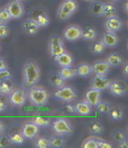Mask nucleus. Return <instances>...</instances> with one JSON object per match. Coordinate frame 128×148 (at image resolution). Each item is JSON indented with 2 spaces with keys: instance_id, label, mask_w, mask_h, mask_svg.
Listing matches in <instances>:
<instances>
[{
  "instance_id": "obj_1",
  "label": "nucleus",
  "mask_w": 128,
  "mask_h": 148,
  "mask_svg": "<svg viewBox=\"0 0 128 148\" xmlns=\"http://www.w3.org/2000/svg\"><path fill=\"white\" fill-rule=\"evenodd\" d=\"M40 78V71L35 62L29 61L24 67V82L23 85L25 89L32 88L36 86Z\"/></svg>"
},
{
  "instance_id": "obj_2",
  "label": "nucleus",
  "mask_w": 128,
  "mask_h": 148,
  "mask_svg": "<svg viewBox=\"0 0 128 148\" xmlns=\"http://www.w3.org/2000/svg\"><path fill=\"white\" fill-rule=\"evenodd\" d=\"M78 5L76 0H64L57 10V18L59 20L66 21L77 11Z\"/></svg>"
},
{
  "instance_id": "obj_3",
  "label": "nucleus",
  "mask_w": 128,
  "mask_h": 148,
  "mask_svg": "<svg viewBox=\"0 0 128 148\" xmlns=\"http://www.w3.org/2000/svg\"><path fill=\"white\" fill-rule=\"evenodd\" d=\"M29 98L32 103L36 106H43L48 102L49 94L46 89L34 86L29 89Z\"/></svg>"
},
{
  "instance_id": "obj_4",
  "label": "nucleus",
  "mask_w": 128,
  "mask_h": 148,
  "mask_svg": "<svg viewBox=\"0 0 128 148\" xmlns=\"http://www.w3.org/2000/svg\"><path fill=\"white\" fill-rule=\"evenodd\" d=\"M49 51L53 57L60 55L65 51L63 40L59 35H53L49 40Z\"/></svg>"
},
{
  "instance_id": "obj_5",
  "label": "nucleus",
  "mask_w": 128,
  "mask_h": 148,
  "mask_svg": "<svg viewBox=\"0 0 128 148\" xmlns=\"http://www.w3.org/2000/svg\"><path fill=\"white\" fill-rule=\"evenodd\" d=\"M53 129L59 135H68L73 131L72 125L65 118L57 119L53 123Z\"/></svg>"
},
{
  "instance_id": "obj_6",
  "label": "nucleus",
  "mask_w": 128,
  "mask_h": 148,
  "mask_svg": "<svg viewBox=\"0 0 128 148\" xmlns=\"http://www.w3.org/2000/svg\"><path fill=\"white\" fill-rule=\"evenodd\" d=\"M55 97L58 99L65 102H70L75 100L77 97L76 91L71 87L64 86L58 89L55 92Z\"/></svg>"
},
{
  "instance_id": "obj_7",
  "label": "nucleus",
  "mask_w": 128,
  "mask_h": 148,
  "mask_svg": "<svg viewBox=\"0 0 128 148\" xmlns=\"http://www.w3.org/2000/svg\"><path fill=\"white\" fill-rule=\"evenodd\" d=\"M8 12L13 19H18L23 16L24 13V6L22 2H19L18 0H13L8 3L7 6Z\"/></svg>"
},
{
  "instance_id": "obj_8",
  "label": "nucleus",
  "mask_w": 128,
  "mask_h": 148,
  "mask_svg": "<svg viewBox=\"0 0 128 148\" xmlns=\"http://www.w3.org/2000/svg\"><path fill=\"white\" fill-rule=\"evenodd\" d=\"M10 95V102L16 106H22L26 103V93L24 89L16 88L12 91Z\"/></svg>"
},
{
  "instance_id": "obj_9",
  "label": "nucleus",
  "mask_w": 128,
  "mask_h": 148,
  "mask_svg": "<svg viewBox=\"0 0 128 148\" xmlns=\"http://www.w3.org/2000/svg\"><path fill=\"white\" fill-rule=\"evenodd\" d=\"M110 92L112 95L117 97H121L125 95L127 92V86L124 81L116 80L111 81L110 86Z\"/></svg>"
},
{
  "instance_id": "obj_10",
  "label": "nucleus",
  "mask_w": 128,
  "mask_h": 148,
  "mask_svg": "<svg viewBox=\"0 0 128 148\" xmlns=\"http://www.w3.org/2000/svg\"><path fill=\"white\" fill-rule=\"evenodd\" d=\"M82 29L77 25L68 26L64 31V38L69 41H75L81 38Z\"/></svg>"
},
{
  "instance_id": "obj_11",
  "label": "nucleus",
  "mask_w": 128,
  "mask_h": 148,
  "mask_svg": "<svg viewBox=\"0 0 128 148\" xmlns=\"http://www.w3.org/2000/svg\"><path fill=\"white\" fill-rule=\"evenodd\" d=\"M111 82V79L106 77V76L95 74V76H94L92 80V87L102 91V90L108 88Z\"/></svg>"
},
{
  "instance_id": "obj_12",
  "label": "nucleus",
  "mask_w": 128,
  "mask_h": 148,
  "mask_svg": "<svg viewBox=\"0 0 128 148\" xmlns=\"http://www.w3.org/2000/svg\"><path fill=\"white\" fill-rule=\"evenodd\" d=\"M105 27L106 29V31L115 33L116 32L120 30L122 27V21L117 16L108 18L106 19V21L105 23Z\"/></svg>"
},
{
  "instance_id": "obj_13",
  "label": "nucleus",
  "mask_w": 128,
  "mask_h": 148,
  "mask_svg": "<svg viewBox=\"0 0 128 148\" xmlns=\"http://www.w3.org/2000/svg\"><path fill=\"white\" fill-rule=\"evenodd\" d=\"M101 91L97 89L91 87L86 92L85 97L86 102L90 104L91 106H95L100 101Z\"/></svg>"
},
{
  "instance_id": "obj_14",
  "label": "nucleus",
  "mask_w": 128,
  "mask_h": 148,
  "mask_svg": "<svg viewBox=\"0 0 128 148\" xmlns=\"http://www.w3.org/2000/svg\"><path fill=\"white\" fill-rule=\"evenodd\" d=\"M100 40L103 42L106 47L109 48L115 47L119 43V38L117 37V35L114 32H111L108 31L103 33Z\"/></svg>"
},
{
  "instance_id": "obj_15",
  "label": "nucleus",
  "mask_w": 128,
  "mask_h": 148,
  "mask_svg": "<svg viewBox=\"0 0 128 148\" xmlns=\"http://www.w3.org/2000/svg\"><path fill=\"white\" fill-rule=\"evenodd\" d=\"M22 27L25 33L28 35H35L38 32L40 27L33 18L26 19L23 22Z\"/></svg>"
},
{
  "instance_id": "obj_16",
  "label": "nucleus",
  "mask_w": 128,
  "mask_h": 148,
  "mask_svg": "<svg viewBox=\"0 0 128 148\" xmlns=\"http://www.w3.org/2000/svg\"><path fill=\"white\" fill-rule=\"evenodd\" d=\"M39 132V126L32 122L26 123L23 127L22 134L27 139H33Z\"/></svg>"
},
{
  "instance_id": "obj_17",
  "label": "nucleus",
  "mask_w": 128,
  "mask_h": 148,
  "mask_svg": "<svg viewBox=\"0 0 128 148\" xmlns=\"http://www.w3.org/2000/svg\"><path fill=\"white\" fill-rule=\"evenodd\" d=\"M14 90V83L11 77L6 78L0 82V95L7 96L9 95Z\"/></svg>"
},
{
  "instance_id": "obj_18",
  "label": "nucleus",
  "mask_w": 128,
  "mask_h": 148,
  "mask_svg": "<svg viewBox=\"0 0 128 148\" xmlns=\"http://www.w3.org/2000/svg\"><path fill=\"white\" fill-rule=\"evenodd\" d=\"M111 67L106 61H97L92 67V71L97 75L106 76L109 72Z\"/></svg>"
},
{
  "instance_id": "obj_19",
  "label": "nucleus",
  "mask_w": 128,
  "mask_h": 148,
  "mask_svg": "<svg viewBox=\"0 0 128 148\" xmlns=\"http://www.w3.org/2000/svg\"><path fill=\"white\" fill-rule=\"evenodd\" d=\"M54 60L62 68V67L71 66L73 64V57H72L71 54L66 51L61 54L60 55L54 57Z\"/></svg>"
},
{
  "instance_id": "obj_20",
  "label": "nucleus",
  "mask_w": 128,
  "mask_h": 148,
  "mask_svg": "<svg viewBox=\"0 0 128 148\" xmlns=\"http://www.w3.org/2000/svg\"><path fill=\"white\" fill-rule=\"evenodd\" d=\"M76 114L82 116H88L92 113V107L91 105L86 101H81L76 104L75 106Z\"/></svg>"
},
{
  "instance_id": "obj_21",
  "label": "nucleus",
  "mask_w": 128,
  "mask_h": 148,
  "mask_svg": "<svg viewBox=\"0 0 128 148\" xmlns=\"http://www.w3.org/2000/svg\"><path fill=\"white\" fill-rule=\"evenodd\" d=\"M106 62L111 67H117L120 65L123 62V57L118 53H111L108 55L106 60Z\"/></svg>"
},
{
  "instance_id": "obj_22",
  "label": "nucleus",
  "mask_w": 128,
  "mask_h": 148,
  "mask_svg": "<svg viewBox=\"0 0 128 148\" xmlns=\"http://www.w3.org/2000/svg\"><path fill=\"white\" fill-rule=\"evenodd\" d=\"M49 82L53 87L57 89L64 87L65 85V79H64L62 76L59 74V73H51L49 76Z\"/></svg>"
},
{
  "instance_id": "obj_23",
  "label": "nucleus",
  "mask_w": 128,
  "mask_h": 148,
  "mask_svg": "<svg viewBox=\"0 0 128 148\" xmlns=\"http://www.w3.org/2000/svg\"><path fill=\"white\" fill-rule=\"evenodd\" d=\"M32 18L36 21L40 28V27L45 28V27H48L49 25V23H50V19H49L48 16H47L46 13H43V11L40 12V13H37L35 17Z\"/></svg>"
},
{
  "instance_id": "obj_24",
  "label": "nucleus",
  "mask_w": 128,
  "mask_h": 148,
  "mask_svg": "<svg viewBox=\"0 0 128 148\" xmlns=\"http://www.w3.org/2000/svg\"><path fill=\"white\" fill-rule=\"evenodd\" d=\"M103 7L104 3L102 2H94L91 5L89 8V12L91 14L95 17H100L103 16Z\"/></svg>"
},
{
  "instance_id": "obj_25",
  "label": "nucleus",
  "mask_w": 128,
  "mask_h": 148,
  "mask_svg": "<svg viewBox=\"0 0 128 148\" xmlns=\"http://www.w3.org/2000/svg\"><path fill=\"white\" fill-rule=\"evenodd\" d=\"M97 31L94 27H87L83 29L81 32V38L85 40L92 41L96 38Z\"/></svg>"
},
{
  "instance_id": "obj_26",
  "label": "nucleus",
  "mask_w": 128,
  "mask_h": 148,
  "mask_svg": "<svg viewBox=\"0 0 128 148\" xmlns=\"http://www.w3.org/2000/svg\"><path fill=\"white\" fill-rule=\"evenodd\" d=\"M117 14V9L114 4L111 2H108V3H104V7H103V16L106 18L114 17L116 16Z\"/></svg>"
},
{
  "instance_id": "obj_27",
  "label": "nucleus",
  "mask_w": 128,
  "mask_h": 148,
  "mask_svg": "<svg viewBox=\"0 0 128 148\" xmlns=\"http://www.w3.org/2000/svg\"><path fill=\"white\" fill-rule=\"evenodd\" d=\"M108 114L109 115L111 120H115V121H120L124 117L123 110L119 106L111 107V109Z\"/></svg>"
},
{
  "instance_id": "obj_28",
  "label": "nucleus",
  "mask_w": 128,
  "mask_h": 148,
  "mask_svg": "<svg viewBox=\"0 0 128 148\" xmlns=\"http://www.w3.org/2000/svg\"><path fill=\"white\" fill-rule=\"evenodd\" d=\"M59 74L65 80L73 79L75 76H76V69L72 68L71 66L62 67L60 71H59Z\"/></svg>"
},
{
  "instance_id": "obj_29",
  "label": "nucleus",
  "mask_w": 128,
  "mask_h": 148,
  "mask_svg": "<svg viewBox=\"0 0 128 148\" xmlns=\"http://www.w3.org/2000/svg\"><path fill=\"white\" fill-rule=\"evenodd\" d=\"M92 67L86 63H82L78 66L76 69V75L81 77H86L89 76L92 73Z\"/></svg>"
},
{
  "instance_id": "obj_30",
  "label": "nucleus",
  "mask_w": 128,
  "mask_h": 148,
  "mask_svg": "<svg viewBox=\"0 0 128 148\" xmlns=\"http://www.w3.org/2000/svg\"><path fill=\"white\" fill-rule=\"evenodd\" d=\"M88 129L92 134H100L103 132V125L100 122L97 121V120H93V121H91L89 124Z\"/></svg>"
},
{
  "instance_id": "obj_31",
  "label": "nucleus",
  "mask_w": 128,
  "mask_h": 148,
  "mask_svg": "<svg viewBox=\"0 0 128 148\" xmlns=\"http://www.w3.org/2000/svg\"><path fill=\"white\" fill-rule=\"evenodd\" d=\"M65 143L66 142L65 139L59 136H54L49 139V144H50V147H62L65 146Z\"/></svg>"
},
{
  "instance_id": "obj_32",
  "label": "nucleus",
  "mask_w": 128,
  "mask_h": 148,
  "mask_svg": "<svg viewBox=\"0 0 128 148\" xmlns=\"http://www.w3.org/2000/svg\"><path fill=\"white\" fill-rule=\"evenodd\" d=\"M96 109L97 112L102 114H108L111 109V105L106 101H101L98 103L96 106Z\"/></svg>"
},
{
  "instance_id": "obj_33",
  "label": "nucleus",
  "mask_w": 128,
  "mask_h": 148,
  "mask_svg": "<svg viewBox=\"0 0 128 148\" xmlns=\"http://www.w3.org/2000/svg\"><path fill=\"white\" fill-rule=\"evenodd\" d=\"M9 136L12 144H14V145H22L25 140V137L21 132H15Z\"/></svg>"
},
{
  "instance_id": "obj_34",
  "label": "nucleus",
  "mask_w": 128,
  "mask_h": 148,
  "mask_svg": "<svg viewBox=\"0 0 128 148\" xmlns=\"http://www.w3.org/2000/svg\"><path fill=\"white\" fill-rule=\"evenodd\" d=\"M32 122L37 126H40V127H47V126H49L51 124V120H49L48 118L40 117V116L34 117L32 119Z\"/></svg>"
},
{
  "instance_id": "obj_35",
  "label": "nucleus",
  "mask_w": 128,
  "mask_h": 148,
  "mask_svg": "<svg viewBox=\"0 0 128 148\" xmlns=\"http://www.w3.org/2000/svg\"><path fill=\"white\" fill-rule=\"evenodd\" d=\"M105 49H106V46H105V45L103 44L101 40L97 41V42L93 43L92 45V46H91V50H92V51L93 52L94 54H102L105 51Z\"/></svg>"
},
{
  "instance_id": "obj_36",
  "label": "nucleus",
  "mask_w": 128,
  "mask_h": 148,
  "mask_svg": "<svg viewBox=\"0 0 128 148\" xmlns=\"http://www.w3.org/2000/svg\"><path fill=\"white\" fill-rule=\"evenodd\" d=\"M83 148H98L96 137H89L82 143Z\"/></svg>"
},
{
  "instance_id": "obj_37",
  "label": "nucleus",
  "mask_w": 128,
  "mask_h": 148,
  "mask_svg": "<svg viewBox=\"0 0 128 148\" xmlns=\"http://www.w3.org/2000/svg\"><path fill=\"white\" fill-rule=\"evenodd\" d=\"M11 19V16L6 8L0 10V24H7Z\"/></svg>"
},
{
  "instance_id": "obj_38",
  "label": "nucleus",
  "mask_w": 128,
  "mask_h": 148,
  "mask_svg": "<svg viewBox=\"0 0 128 148\" xmlns=\"http://www.w3.org/2000/svg\"><path fill=\"white\" fill-rule=\"evenodd\" d=\"M112 138L113 140L116 142V144L119 143L122 141H123L124 139H125V135L124 134V132L120 130H116L114 131L112 133Z\"/></svg>"
},
{
  "instance_id": "obj_39",
  "label": "nucleus",
  "mask_w": 128,
  "mask_h": 148,
  "mask_svg": "<svg viewBox=\"0 0 128 148\" xmlns=\"http://www.w3.org/2000/svg\"><path fill=\"white\" fill-rule=\"evenodd\" d=\"M12 145L9 136L6 134H0V148H6Z\"/></svg>"
},
{
  "instance_id": "obj_40",
  "label": "nucleus",
  "mask_w": 128,
  "mask_h": 148,
  "mask_svg": "<svg viewBox=\"0 0 128 148\" xmlns=\"http://www.w3.org/2000/svg\"><path fill=\"white\" fill-rule=\"evenodd\" d=\"M36 147L37 148H48L50 147L49 144V139H46V137H40L37 140Z\"/></svg>"
},
{
  "instance_id": "obj_41",
  "label": "nucleus",
  "mask_w": 128,
  "mask_h": 148,
  "mask_svg": "<svg viewBox=\"0 0 128 148\" xmlns=\"http://www.w3.org/2000/svg\"><path fill=\"white\" fill-rule=\"evenodd\" d=\"M62 113L66 114V115H75L76 114V109L74 106L71 104H66L62 109Z\"/></svg>"
},
{
  "instance_id": "obj_42",
  "label": "nucleus",
  "mask_w": 128,
  "mask_h": 148,
  "mask_svg": "<svg viewBox=\"0 0 128 148\" xmlns=\"http://www.w3.org/2000/svg\"><path fill=\"white\" fill-rule=\"evenodd\" d=\"M9 28L6 24H0V39L6 38L9 35Z\"/></svg>"
},
{
  "instance_id": "obj_43",
  "label": "nucleus",
  "mask_w": 128,
  "mask_h": 148,
  "mask_svg": "<svg viewBox=\"0 0 128 148\" xmlns=\"http://www.w3.org/2000/svg\"><path fill=\"white\" fill-rule=\"evenodd\" d=\"M97 142L98 148H111L112 147V145L108 141L105 140V139H101V138H97L96 137Z\"/></svg>"
},
{
  "instance_id": "obj_44",
  "label": "nucleus",
  "mask_w": 128,
  "mask_h": 148,
  "mask_svg": "<svg viewBox=\"0 0 128 148\" xmlns=\"http://www.w3.org/2000/svg\"><path fill=\"white\" fill-rule=\"evenodd\" d=\"M7 107V100L4 95H0V112H2Z\"/></svg>"
},
{
  "instance_id": "obj_45",
  "label": "nucleus",
  "mask_w": 128,
  "mask_h": 148,
  "mask_svg": "<svg viewBox=\"0 0 128 148\" xmlns=\"http://www.w3.org/2000/svg\"><path fill=\"white\" fill-rule=\"evenodd\" d=\"M9 77H11V73L9 70H7V68L0 71V82Z\"/></svg>"
},
{
  "instance_id": "obj_46",
  "label": "nucleus",
  "mask_w": 128,
  "mask_h": 148,
  "mask_svg": "<svg viewBox=\"0 0 128 148\" xmlns=\"http://www.w3.org/2000/svg\"><path fill=\"white\" fill-rule=\"evenodd\" d=\"M118 147H119V148H128L127 140L125 139H124L123 141H122L121 142L118 143Z\"/></svg>"
},
{
  "instance_id": "obj_47",
  "label": "nucleus",
  "mask_w": 128,
  "mask_h": 148,
  "mask_svg": "<svg viewBox=\"0 0 128 148\" xmlns=\"http://www.w3.org/2000/svg\"><path fill=\"white\" fill-rule=\"evenodd\" d=\"M6 68H7V65H6V63H5V61L3 60V59L0 58V71L6 69Z\"/></svg>"
},
{
  "instance_id": "obj_48",
  "label": "nucleus",
  "mask_w": 128,
  "mask_h": 148,
  "mask_svg": "<svg viewBox=\"0 0 128 148\" xmlns=\"http://www.w3.org/2000/svg\"><path fill=\"white\" fill-rule=\"evenodd\" d=\"M122 72H123V74H125V76H127V74H128V63L127 62L125 63V65L123 66Z\"/></svg>"
},
{
  "instance_id": "obj_49",
  "label": "nucleus",
  "mask_w": 128,
  "mask_h": 148,
  "mask_svg": "<svg viewBox=\"0 0 128 148\" xmlns=\"http://www.w3.org/2000/svg\"><path fill=\"white\" fill-rule=\"evenodd\" d=\"M4 131H5V125L2 121H0V134H3Z\"/></svg>"
},
{
  "instance_id": "obj_50",
  "label": "nucleus",
  "mask_w": 128,
  "mask_h": 148,
  "mask_svg": "<svg viewBox=\"0 0 128 148\" xmlns=\"http://www.w3.org/2000/svg\"><path fill=\"white\" fill-rule=\"evenodd\" d=\"M124 8H125L126 13H127V9H128V4H127V2H126V3H125V6H124Z\"/></svg>"
},
{
  "instance_id": "obj_51",
  "label": "nucleus",
  "mask_w": 128,
  "mask_h": 148,
  "mask_svg": "<svg viewBox=\"0 0 128 148\" xmlns=\"http://www.w3.org/2000/svg\"><path fill=\"white\" fill-rule=\"evenodd\" d=\"M18 1H19V2H27V0H18Z\"/></svg>"
},
{
  "instance_id": "obj_52",
  "label": "nucleus",
  "mask_w": 128,
  "mask_h": 148,
  "mask_svg": "<svg viewBox=\"0 0 128 148\" xmlns=\"http://www.w3.org/2000/svg\"><path fill=\"white\" fill-rule=\"evenodd\" d=\"M84 1H86V2H91V1H94V0H84Z\"/></svg>"
},
{
  "instance_id": "obj_53",
  "label": "nucleus",
  "mask_w": 128,
  "mask_h": 148,
  "mask_svg": "<svg viewBox=\"0 0 128 148\" xmlns=\"http://www.w3.org/2000/svg\"><path fill=\"white\" fill-rule=\"evenodd\" d=\"M111 1H113V2H117L118 0H111Z\"/></svg>"
}]
</instances>
